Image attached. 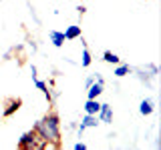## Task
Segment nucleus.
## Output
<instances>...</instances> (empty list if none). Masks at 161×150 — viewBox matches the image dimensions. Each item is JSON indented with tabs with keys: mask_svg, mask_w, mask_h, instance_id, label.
I'll return each instance as SVG.
<instances>
[{
	"mask_svg": "<svg viewBox=\"0 0 161 150\" xmlns=\"http://www.w3.org/2000/svg\"><path fill=\"white\" fill-rule=\"evenodd\" d=\"M32 130L36 136L47 144V148H60L63 146V130H60V116L54 110L47 112L42 118L34 122Z\"/></svg>",
	"mask_w": 161,
	"mask_h": 150,
	"instance_id": "1",
	"label": "nucleus"
},
{
	"mask_svg": "<svg viewBox=\"0 0 161 150\" xmlns=\"http://www.w3.org/2000/svg\"><path fill=\"white\" fill-rule=\"evenodd\" d=\"M133 72H135V78H137L141 84H145L147 88H151L153 82H155V78L159 76V66L155 62H147L145 66L133 68Z\"/></svg>",
	"mask_w": 161,
	"mask_h": 150,
	"instance_id": "2",
	"label": "nucleus"
},
{
	"mask_svg": "<svg viewBox=\"0 0 161 150\" xmlns=\"http://www.w3.org/2000/svg\"><path fill=\"white\" fill-rule=\"evenodd\" d=\"M16 146L22 150H38V148H47V144L42 142L34 130H26L24 134H20V138L16 140Z\"/></svg>",
	"mask_w": 161,
	"mask_h": 150,
	"instance_id": "3",
	"label": "nucleus"
},
{
	"mask_svg": "<svg viewBox=\"0 0 161 150\" xmlns=\"http://www.w3.org/2000/svg\"><path fill=\"white\" fill-rule=\"evenodd\" d=\"M99 118H97V114H85L83 118H80V122L77 124V130H75V132H77V136L80 138L85 134V130H89V128H97L99 126Z\"/></svg>",
	"mask_w": 161,
	"mask_h": 150,
	"instance_id": "4",
	"label": "nucleus"
},
{
	"mask_svg": "<svg viewBox=\"0 0 161 150\" xmlns=\"http://www.w3.org/2000/svg\"><path fill=\"white\" fill-rule=\"evenodd\" d=\"M97 118L101 124H113V106L107 102H101V108L97 112Z\"/></svg>",
	"mask_w": 161,
	"mask_h": 150,
	"instance_id": "5",
	"label": "nucleus"
},
{
	"mask_svg": "<svg viewBox=\"0 0 161 150\" xmlns=\"http://www.w3.org/2000/svg\"><path fill=\"white\" fill-rule=\"evenodd\" d=\"M20 106H22V98H10L6 100V108L2 110V116L4 118H8V116H12L14 112H18Z\"/></svg>",
	"mask_w": 161,
	"mask_h": 150,
	"instance_id": "6",
	"label": "nucleus"
},
{
	"mask_svg": "<svg viewBox=\"0 0 161 150\" xmlns=\"http://www.w3.org/2000/svg\"><path fill=\"white\" fill-rule=\"evenodd\" d=\"M155 112V100L153 98H143L139 102V114L141 116H151V114Z\"/></svg>",
	"mask_w": 161,
	"mask_h": 150,
	"instance_id": "7",
	"label": "nucleus"
},
{
	"mask_svg": "<svg viewBox=\"0 0 161 150\" xmlns=\"http://www.w3.org/2000/svg\"><path fill=\"white\" fill-rule=\"evenodd\" d=\"M48 40H50V44H53L54 48H63L64 34L60 32V30H48Z\"/></svg>",
	"mask_w": 161,
	"mask_h": 150,
	"instance_id": "8",
	"label": "nucleus"
},
{
	"mask_svg": "<svg viewBox=\"0 0 161 150\" xmlns=\"http://www.w3.org/2000/svg\"><path fill=\"white\" fill-rule=\"evenodd\" d=\"M103 92H105V84H101V82L95 80V82L87 88V98H99Z\"/></svg>",
	"mask_w": 161,
	"mask_h": 150,
	"instance_id": "9",
	"label": "nucleus"
},
{
	"mask_svg": "<svg viewBox=\"0 0 161 150\" xmlns=\"http://www.w3.org/2000/svg\"><path fill=\"white\" fill-rule=\"evenodd\" d=\"M64 40H77L83 36V30H80V26H77V24H73V26H67L64 28Z\"/></svg>",
	"mask_w": 161,
	"mask_h": 150,
	"instance_id": "10",
	"label": "nucleus"
},
{
	"mask_svg": "<svg viewBox=\"0 0 161 150\" xmlns=\"http://www.w3.org/2000/svg\"><path fill=\"white\" fill-rule=\"evenodd\" d=\"M99 108H101L99 98H87V102H85V106H83L85 114H97Z\"/></svg>",
	"mask_w": 161,
	"mask_h": 150,
	"instance_id": "11",
	"label": "nucleus"
},
{
	"mask_svg": "<svg viewBox=\"0 0 161 150\" xmlns=\"http://www.w3.org/2000/svg\"><path fill=\"white\" fill-rule=\"evenodd\" d=\"M131 72H133V66H129V64H115V70H113V74H115V76H117V78H125V76H127V74H131Z\"/></svg>",
	"mask_w": 161,
	"mask_h": 150,
	"instance_id": "12",
	"label": "nucleus"
},
{
	"mask_svg": "<svg viewBox=\"0 0 161 150\" xmlns=\"http://www.w3.org/2000/svg\"><path fill=\"white\" fill-rule=\"evenodd\" d=\"M79 64H80V68H89L91 64H93V56H91V52H89V48H87V46H83V52H80V60H79Z\"/></svg>",
	"mask_w": 161,
	"mask_h": 150,
	"instance_id": "13",
	"label": "nucleus"
},
{
	"mask_svg": "<svg viewBox=\"0 0 161 150\" xmlns=\"http://www.w3.org/2000/svg\"><path fill=\"white\" fill-rule=\"evenodd\" d=\"M103 60H105L107 64H113V66L121 62V58H119L115 52H111V50H105V52H103Z\"/></svg>",
	"mask_w": 161,
	"mask_h": 150,
	"instance_id": "14",
	"label": "nucleus"
},
{
	"mask_svg": "<svg viewBox=\"0 0 161 150\" xmlns=\"http://www.w3.org/2000/svg\"><path fill=\"white\" fill-rule=\"evenodd\" d=\"M26 46L32 50V52H38V42H36L32 36H26Z\"/></svg>",
	"mask_w": 161,
	"mask_h": 150,
	"instance_id": "15",
	"label": "nucleus"
},
{
	"mask_svg": "<svg viewBox=\"0 0 161 150\" xmlns=\"http://www.w3.org/2000/svg\"><path fill=\"white\" fill-rule=\"evenodd\" d=\"M26 6H28V12H30V16H32L34 18V22H36V24H40V18H38V14H36V10H34V6H32V4H26Z\"/></svg>",
	"mask_w": 161,
	"mask_h": 150,
	"instance_id": "16",
	"label": "nucleus"
},
{
	"mask_svg": "<svg viewBox=\"0 0 161 150\" xmlns=\"http://www.w3.org/2000/svg\"><path fill=\"white\" fill-rule=\"evenodd\" d=\"M77 120H70V122L67 124V126H64V130H69V132H75V130H77Z\"/></svg>",
	"mask_w": 161,
	"mask_h": 150,
	"instance_id": "17",
	"label": "nucleus"
},
{
	"mask_svg": "<svg viewBox=\"0 0 161 150\" xmlns=\"http://www.w3.org/2000/svg\"><path fill=\"white\" fill-rule=\"evenodd\" d=\"M73 150H87V144L79 140V142H75V144H73Z\"/></svg>",
	"mask_w": 161,
	"mask_h": 150,
	"instance_id": "18",
	"label": "nucleus"
},
{
	"mask_svg": "<svg viewBox=\"0 0 161 150\" xmlns=\"http://www.w3.org/2000/svg\"><path fill=\"white\" fill-rule=\"evenodd\" d=\"M77 12H79V16H85V14H87V6H85V4H79Z\"/></svg>",
	"mask_w": 161,
	"mask_h": 150,
	"instance_id": "19",
	"label": "nucleus"
},
{
	"mask_svg": "<svg viewBox=\"0 0 161 150\" xmlns=\"http://www.w3.org/2000/svg\"><path fill=\"white\" fill-rule=\"evenodd\" d=\"M93 82H95V76L91 74V76H87V78H85V88H89V86H91Z\"/></svg>",
	"mask_w": 161,
	"mask_h": 150,
	"instance_id": "20",
	"label": "nucleus"
},
{
	"mask_svg": "<svg viewBox=\"0 0 161 150\" xmlns=\"http://www.w3.org/2000/svg\"><path fill=\"white\" fill-rule=\"evenodd\" d=\"M30 76H32V80H34V78H38V70H36V66H34V64L30 66Z\"/></svg>",
	"mask_w": 161,
	"mask_h": 150,
	"instance_id": "21",
	"label": "nucleus"
},
{
	"mask_svg": "<svg viewBox=\"0 0 161 150\" xmlns=\"http://www.w3.org/2000/svg\"><path fill=\"white\" fill-rule=\"evenodd\" d=\"M93 76H95V80H97V82H101V84H105V76H103V74H93Z\"/></svg>",
	"mask_w": 161,
	"mask_h": 150,
	"instance_id": "22",
	"label": "nucleus"
},
{
	"mask_svg": "<svg viewBox=\"0 0 161 150\" xmlns=\"http://www.w3.org/2000/svg\"><path fill=\"white\" fill-rule=\"evenodd\" d=\"M50 72H53V76H54V78L60 76V70H58V68H50Z\"/></svg>",
	"mask_w": 161,
	"mask_h": 150,
	"instance_id": "23",
	"label": "nucleus"
},
{
	"mask_svg": "<svg viewBox=\"0 0 161 150\" xmlns=\"http://www.w3.org/2000/svg\"><path fill=\"white\" fill-rule=\"evenodd\" d=\"M0 2H2V0H0Z\"/></svg>",
	"mask_w": 161,
	"mask_h": 150,
	"instance_id": "24",
	"label": "nucleus"
}]
</instances>
